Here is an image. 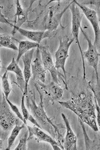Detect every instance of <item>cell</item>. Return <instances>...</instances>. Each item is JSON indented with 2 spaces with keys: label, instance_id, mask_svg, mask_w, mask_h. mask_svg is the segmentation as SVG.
<instances>
[{
  "label": "cell",
  "instance_id": "6da1fadb",
  "mask_svg": "<svg viewBox=\"0 0 100 150\" xmlns=\"http://www.w3.org/2000/svg\"><path fill=\"white\" fill-rule=\"evenodd\" d=\"M57 101L63 107L73 111L94 131H98L95 105L91 93L81 92L68 101Z\"/></svg>",
  "mask_w": 100,
  "mask_h": 150
},
{
  "label": "cell",
  "instance_id": "7a4b0ae2",
  "mask_svg": "<svg viewBox=\"0 0 100 150\" xmlns=\"http://www.w3.org/2000/svg\"><path fill=\"white\" fill-rule=\"evenodd\" d=\"M35 86L40 96V102L38 104H36V96L34 90L33 91L27 93L26 96H27L26 98L27 107L32 115L39 122L42 129L46 130L54 138H57L60 148L64 150V147L61 145L63 136L57 126L53 124L50 119L48 117L44 108L43 95L36 84H35Z\"/></svg>",
  "mask_w": 100,
  "mask_h": 150
},
{
  "label": "cell",
  "instance_id": "3957f363",
  "mask_svg": "<svg viewBox=\"0 0 100 150\" xmlns=\"http://www.w3.org/2000/svg\"><path fill=\"white\" fill-rule=\"evenodd\" d=\"M75 40L74 38L68 37L60 38L59 39V46L55 53L56 67L58 70L61 69L64 73L65 79V86L67 88V80L65 69L66 60L69 57V51L70 46Z\"/></svg>",
  "mask_w": 100,
  "mask_h": 150
},
{
  "label": "cell",
  "instance_id": "277c9868",
  "mask_svg": "<svg viewBox=\"0 0 100 150\" xmlns=\"http://www.w3.org/2000/svg\"><path fill=\"white\" fill-rule=\"evenodd\" d=\"M69 8L71 10L72 13V32L73 38L75 40L76 43L78 45L81 53L84 70V78L85 79L86 71L84 56H83V52L82 49L79 39L80 30L81 27V21L83 18V13L80 11V9L73 2V1Z\"/></svg>",
  "mask_w": 100,
  "mask_h": 150
},
{
  "label": "cell",
  "instance_id": "5b68a950",
  "mask_svg": "<svg viewBox=\"0 0 100 150\" xmlns=\"http://www.w3.org/2000/svg\"><path fill=\"white\" fill-rule=\"evenodd\" d=\"M2 96V100L0 103V127L4 131H7L18 124L19 119L11 110L3 93Z\"/></svg>",
  "mask_w": 100,
  "mask_h": 150
},
{
  "label": "cell",
  "instance_id": "8992f818",
  "mask_svg": "<svg viewBox=\"0 0 100 150\" xmlns=\"http://www.w3.org/2000/svg\"><path fill=\"white\" fill-rule=\"evenodd\" d=\"M80 30L87 42L88 48L86 51L83 52V56L85 57L88 65L93 68L96 76L97 84H100L98 73V65L99 62L100 54L98 53L97 47L92 42L88 35L81 28Z\"/></svg>",
  "mask_w": 100,
  "mask_h": 150
},
{
  "label": "cell",
  "instance_id": "52a82bcc",
  "mask_svg": "<svg viewBox=\"0 0 100 150\" xmlns=\"http://www.w3.org/2000/svg\"><path fill=\"white\" fill-rule=\"evenodd\" d=\"M73 2L82 11L83 14L85 16L92 26L95 35V40L93 44L97 47L100 44V29L99 20L96 11L80 4L75 0L73 1Z\"/></svg>",
  "mask_w": 100,
  "mask_h": 150
},
{
  "label": "cell",
  "instance_id": "ba28073f",
  "mask_svg": "<svg viewBox=\"0 0 100 150\" xmlns=\"http://www.w3.org/2000/svg\"><path fill=\"white\" fill-rule=\"evenodd\" d=\"M41 54H42V61L45 70L50 72L52 79V81L58 85L59 84L58 76L59 72L53 63V59L47 46H39Z\"/></svg>",
  "mask_w": 100,
  "mask_h": 150
},
{
  "label": "cell",
  "instance_id": "9c48e42d",
  "mask_svg": "<svg viewBox=\"0 0 100 150\" xmlns=\"http://www.w3.org/2000/svg\"><path fill=\"white\" fill-rule=\"evenodd\" d=\"M16 31L19 32L22 36L39 44L44 39L53 38L57 35V32L55 31H30L26 30L20 28L14 29L13 31L12 34H15Z\"/></svg>",
  "mask_w": 100,
  "mask_h": 150
},
{
  "label": "cell",
  "instance_id": "30bf717a",
  "mask_svg": "<svg viewBox=\"0 0 100 150\" xmlns=\"http://www.w3.org/2000/svg\"><path fill=\"white\" fill-rule=\"evenodd\" d=\"M27 127L29 134L28 140L30 139L33 136H35L36 137V139L37 140L38 142H46L50 144L54 150H62L60 148L58 143L55 141L50 136L42 131L41 129L37 127H32L28 125Z\"/></svg>",
  "mask_w": 100,
  "mask_h": 150
},
{
  "label": "cell",
  "instance_id": "8fae6325",
  "mask_svg": "<svg viewBox=\"0 0 100 150\" xmlns=\"http://www.w3.org/2000/svg\"><path fill=\"white\" fill-rule=\"evenodd\" d=\"M39 47L37 48L36 57L33 63H32V74L33 80H36L44 83L46 80V70L42 63Z\"/></svg>",
  "mask_w": 100,
  "mask_h": 150
},
{
  "label": "cell",
  "instance_id": "7c38bea8",
  "mask_svg": "<svg viewBox=\"0 0 100 150\" xmlns=\"http://www.w3.org/2000/svg\"><path fill=\"white\" fill-rule=\"evenodd\" d=\"M61 116L65 123L67 132L65 138L63 141L64 149L77 150V138L70 126L68 120L64 113H61Z\"/></svg>",
  "mask_w": 100,
  "mask_h": 150
},
{
  "label": "cell",
  "instance_id": "4fadbf2b",
  "mask_svg": "<svg viewBox=\"0 0 100 150\" xmlns=\"http://www.w3.org/2000/svg\"><path fill=\"white\" fill-rule=\"evenodd\" d=\"M38 84L42 87L45 94L51 101H58L62 98L64 90L59 85L53 81L47 84H44L40 82H39Z\"/></svg>",
  "mask_w": 100,
  "mask_h": 150
},
{
  "label": "cell",
  "instance_id": "5bb4252c",
  "mask_svg": "<svg viewBox=\"0 0 100 150\" xmlns=\"http://www.w3.org/2000/svg\"><path fill=\"white\" fill-rule=\"evenodd\" d=\"M35 49L31 50L22 56V58L24 64L23 76L24 78L25 87L24 93L26 95L28 93V83L31 77V65Z\"/></svg>",
  "mask_w": 100,
  "mask_h": 150
},
{
  "label": "cell",
  "instance_id": "9a60e30c",
  "mask_svg": "<svg viewBox=\"0 0 100 150\" xmlns=\"http://www.w3.org/2000/svg\"><path fill=\"white\" fill-rule=\"evenodd\" d=\"M72 2L73 1H72L69 5L65 8L63 12L56 15H50V16L47 18L45 20L44 24V28L46 30L50 31H56L60 23L63 14L66 12L68 8L70 7Z\"/></svg>",
  "mask_w": 100,
  "mask_h": 150
},
{
  "label": "cell",
  "instance_id": "2e32d148",
  "mask_svg": "<svg viewBox=\"0 0 100 150\" xmlns=\"http://www.w3.org/2000/svg\"><path fill=\"white\" fill-rule=\"evenodd\" d=\"M6 70L8 72H12L15 74L19 87L24 93V90H23V88L25 87V83L23 74L14 57L13 58L10 64L7 67Z\"/></svg>",
  "mask_w": 100,
  "mask_h": 150
},
{
  "label": "cell",
  "instance_id": "e0dca14e",
  "mask_svg": "<svg viewBox=\"0 0 100 150\" xmlns=\"http://www.w3.org/2000/svg\"><path fill=\"white\" fill-rule=\"evenodd\" d=\"M40 45L39 44L28 40L20 41L18 47V54L16 60V62L19 63L23 55L31 50L39 47Z\"/></svg>",
  "mask_w": 100,
  "mask_h": 150
},
{
  "label": "cell",
  "instance_id": "ac0fdd59",
  "mask_svg": "<svg viewBox=\"0 0 100 150\" xmlns=\"http://www.w3.org/2000/svg\"><path fill=\"white\" fill-rule=\"evenodd\" d=\"M79 121L82 129L84 134L86 149V150H100V139L98 140H91L89 138L84 126V122L79 119Z\"/></svg>",
  "mask_w": 100,
  "mask_h": 150
},
{
  "label": "cell",
  "instance_id": "d6986e66",
  "mask_svg": "<svg viewBox=\"0 0 100 150\" xmlns=\"http://www.w3.org/2000/svg\"><path fill=\"white\" fill-rule=\"evenodd\" d=\"M27 14L22 9L19 0L16 2V12L15 16L17 17L18 21L15 26H14V29L20 28L23 24L24 23L27 18ZM13 29V30H14Z\"/></svg>",
  "mask_w": 100,
  "mask_h": 150
},
{
  "label": "cell",
  "instance_id": "ffe728a7",
  "mask_svg": "<svg viewBox=\"0 0 100 150\" xmlns=\"http://www.w3.org/2000/svg\"><path fill=\"white\" fill-rule=\"evenodd\" d=\"M0 46L18 51V47L14 43L12 36L6 34H0Z\"/></svg>",
  "mask_w": 100,
  "mask_h": 150
},
{
  "label": "cell",
  "instance_id": "44dd1931",
  "mask_svg": "<svg viewBox=\"0 0 100 150\" xmlns=\"http://www.w3.org/2000/svg\"><path fill=\"white\" fill-rule=\"evenodd\" d=\"M25 125H26L25 124H23L22 125L18 124L16 125L15 128L12 130L11 135L8 138V146L6 150H11V147L13 145L17 137L19 135L21 130L25 128Z\"/></svg>",
  "mask_w": 100,
  "mask_h": 150
},
{
  "label": "cell",
  "instance_id": "7402d4cb",
  "mask_svg": "<svg viewBox=\"0 0 100 150\" xmlns=\"http://www.w3.org/2000/svg\"><path fill=\"white\" fill-rule=\"evenodd\" d=\"M2 78V88L3 93H4L5 98H8L12 90V88L8 80V71L6 70L5 73L1 76Z\"/></svg>",
  "mask_w": 100,
  "mask_h": 150
},
{
  "label": "cell",
  "instance_id": "603a6c76",
  "mask_svg": "<svg viewBox=\"0 0 100 150\" xmlns=\"http://www.w3.org/2000/svg\"><path fill=\"white\" fill-rule=\"evenodd\" d=\"M6 100L7 102L8 103L10 107L11 110L13 112L14 114L16 115L17 118L20 120L21 121H22L24 123V124L26 125H27V122L25 121L23 116L21 114L20 112V111L18 107L15 105L12 102L10 101L9 99L6 98Z\"/></svg>",
  "mask_w": 100,
  "mask_h": 150
},
{
  "label": "cell",
  "instance_id": "cb8c5ba5",
  "mask_svg": "<svg viewBox=\"0 0 100 150\" xmlns=\"http://www.w3.org/2000/svg\"><path fill=\"white\" fill-rule=\"evenodd\" d=\"M29 131H26L23 137L20 139L19 144L15 150H26L27 149V141L29 137Z\"/></svg>",
  "mask_w": 100,
  "mask_h": 150
},
{
  "label": "cell",
  "instance_id": "d4e9b609",
  "mask_svg": "<svg viewBox=\"0 0 100 150\" xmlns=\"http://www.w3.org/2000/svg\"><path fill=\"white\" fill-rule=\"evenodd\" d=\"M89 86L90 88H91L94 93L95 100H96L98 105L100 106V84H97L96 83V84L94 86L92 85L89 84Z\"/></svg>",
  "mask_w": 100,
  "mask_h": 150
},
{
  "label": "cell",
  "instance_id": "484cf974",
  "mask_svg": "<svg viewBox=\"0 0 100 150\" xmlns=\"http://www.w3.org/2000/svg\"><path fill=\"white\" fill-rule=\"evenodd\" d=\"M25 96H26V95H25V93H23L22 100H21V108L23 116L25 121L27 122V121L28 120V119L29 118L30 115V114H29V112L28 111L27 109L26 108V105H25Z\"/></svg>",
  "mask_w": 100,
  "mask_h": 150
},
{
  "label": "cell",
  "instance_id": "4316f807",
  "mask_svg": "<svg viewBox=\"0 0 100 150\" xmlns=\"http://www.w3.org/2000/svg\"><path fill=\"white\" fill-rule=\"evenodd\" d=\"M0 23L8 24V25H10L11 26H14L13 25H12V24H11L8 21V20L5 18V16L2 14L1 9H0ZM0 29H3L2 27H1V25H0Z\"/></svg>",
  "mask_w": 100,
  "mask_h": 150
},
{
  "label": "cell",
  "instance_id": "83f0119b",
  "mask_svg": "<svg viewBox=\"0 0 100 150\" xmlns=\"http://www.w3.org/2000/svg\"><path fill=\"white\" fill-rule=\"evenodd\" d=\"M28 120H29L30 122H31L32 124L34 125H35L38 127V128H40L41 129H42V127L40 126V124H39V123H38L36 119H35L32 115L30 114L29 118L28 119Z\"/></svg>",
  "mask_w": 100,
  "mask_h": 150
},
{
  "label": "cell",
  "instance_id": "f1b7e54d",
  "mask_svg": "<svg viewBox=\"0 0 100 150\" xmlns=\"http://www.w3.org/2000/svg\"><path fill=\"white\" fill-rule=\"evenodd\" d=\"M95 103L96 109L97 110V116L96 118L97 121H98V124L99 126L100 127V106L98 105V103H97L96 100H95Z\"/></svg>",
  "mask_w": 100,
  "mask_h": 150
},
{
  "label": "cell",
  "instance_id": "f546056e",
  "mask_svg": "<svg viewBox=\"0 0 100 150\" xmlns=\"http://www.w3.org/2000/svg\"><path fill=\"white\" fill-rule=\"evenodd\" d=\"M3 141L0 139V150L3 149Z\"/></svg>",
  "mask_w": 100,
  "mask_h": 150
},
{
  "label": "cell",
  "instance_id": "4dcf8cb0",
  "mask_svg": "<svg viewBox=\"0 0 100 150\" xmlns=\"http://www.w3.org/2000/svg\"><path fill=\"white\" fill-rule=\"evenodd\" d=\"M1 46H0V49H1ZM1 59H0V70H1Z\"/></svg>",
  "mask_w": 100,
  "mask_h": 150
}]
</instances>
